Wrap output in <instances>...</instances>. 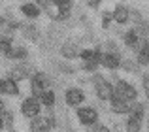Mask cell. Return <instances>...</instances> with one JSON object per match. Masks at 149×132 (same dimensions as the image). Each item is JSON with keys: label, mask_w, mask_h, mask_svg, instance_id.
<instances>
[{"label": "cell", "mask_w": 149, "mask_h": 132, "mask_svg": "<svg viewBox=\"0 0 149 132\" xmlns=\"http://www.w3.org/2000/svg\"><path fill=\"white\" fill-rule=\"evenodd\" d=\"M40 102L44 104L45 108H51V106L55 104V92L49 91V89H47V91H44V92L40 94Z\"/></svg>", "instance_id": "44dd1931"}, {"label": "cell", "mask_w": 149, "mask_h": 132, "mask_svg": "<svg viewBox=\"0 0 149 132\" xmlns=\"http://www.w3.org/2000/svg\"><path fill=\"white\" fill-rule=\"evenodd\" d=\"M2 87H4V79L0 77V92H2Z\"/></svg>", "instance_id": "e575fe53"}, {"label": "cell", "mask_w": 149, "mask_h": 132, "mask_svg": "<svg viewBox=\"0 0 149 132\" xmlns=\"http://www.w3.org/2000/svg\"><path fill=\"white\" fill-rule=\"evenodd\" d=\"M147 125H149V115H147Z\"/></svg>", "instance_id": "8d00e7d4"}, {"label": "cell", "mask_w": 149, "mask_h": 132, "mask_svg": "<svg viewBox=\"0 0 149 132\" xmlns=\"http://www.w3.org/2000/svg\"><path fill=\"white\" fill-rule=\"evenodd\" d=\"M128 19H132V23H134L136 26L143 23V19H142V15H140V11H136V10H132V11H130V17H128Z\"/></svg>", "instance_id": "4316f807"}, {"label": "cell", "mask_w": 149, "mask_h": 132, "mask_svg": "<svg viewBox=\"0 0 149 132\" xmlns=\"http://www.w3.org/2000/svg\"><path fill=\"white\" fill-rule=\"evenodd\" d=\"M102 81H106V79H104V77L100 76V74H95V77H93V85L96 87V85H100Z\"/></svg>", "instance_id": "1f68e13d"}, {"label": "cell", "mask_w": 149, "mask_h": 132, "mask_svg": "<svg viewBox=\"0 0 149 132\" xmlns=\"http://www.w3.org/2000/svg\"><path fill=\"white\" fill-rule=\"evenodd\" d=\"M138 132H140V130H138Z\"/></svg>", "instance_id": "74e56055"}, {"label": "cell", "mask_w": 149, "mask_h": 132, "mask_svg": "<svg viewBox=\"0 0 149 132\" xmlns=\"http://www.w3.org/2000/svg\"><path fill=\"white\" fill-rule=\"evenodd\" d=\"M143 91H146V94H147V98H149V74L143 76Z\"/></svg>", "instance_id": "4dcf8cb0"}, {"label": "cell", "mask_w": 149, "mask_h": 132, "mask_svg": "<svg viewBox=\"0 0 149 132\" xmlns=\"http://www.w3.org/2000/svg\"><path fill=\"white\" fill-rule=\"evenodd\" d=\"M123 42L128 45V47H132L134 51H138V47H140V42H142V38L138 36L136 28H130L128 32H125V36H123Z\"/></svg>", "instance_id": "8fae6325"}, {"label": "cell", "mask_w": 149, "mask_h": 132, "mask_svg": "<svg viewBox=\"0 0 149 132\" xmlns=\"http://www.w3.org/2000/svg\"><path fill=\"white\" fill-rule=\"evenodd\" d=\"M55 126V121L47 119L45 115H36L30 119V132H51Z\"/></svg>", "instance_id": "277c9868"}, {"label": "cell", "mask_w": 149, "mask_h": 132, "mask_svg": "<svg viewBox=\"0 0 149 132\" xmlns=\"http://www.w3.org/2000/svg\"><path fill=\"white\" fill-rule=\"evenodd\" d=\"M21 111H23L25 117H30V119L36 117V115H40V111H42L40 98H36V96H29V98H25L23 104H21Z\"/></svg>", "instance_id": "3957f363"}, {"label": "cell", "mask_w": 149, "mask_h": 132, "mask_svg": "<svg viewBox=\"0 0 149 132\" xmlns=\"http://www.w3.org/2000/svg\"><path fill=\"white\" fill-rule=\"evenodd\" d=\"M85 100V94L81 89H68L66 91V104L72 108H77L81 102Z\"/></svg>", "instance_id": "8992f818"}, {"label": "cell", "mask_w": 149, "mask_h": 132, "mask_svg": "<svg viewBox=\"0 0 149 132\" xmlns=\"http://www.w3.org/2000/svg\"><path fill=\"white\" fill-rule=\"evenodd\" d=\"M11 49H13V47H11V34H4V32H0V53L8 55Z\"/></svg>", "instance_id": "ac0fdd59"}, {"label": "cell", "mask_w": 149, "mask_h": 132, "mask_svg": "<svg viewBox=\"0 0 149 132\" xmlns=\"http://www.w3.org/2000/svg\"><path fill=\"white\" fill-rule=\"evenodd\" d=\"M2 92L4 94H10V96H19V87H17V81H13L11 77L4 79V87H2Z\"/></svg>", "instance_id": "5bb4252c"}, {"label": "cell", "mask_w": 149, "mask_h": 132, "mask_svg": "<svg viewBox=\"0 0 149 132\" xmlns=\"http://www.w3.org/2000/svg\"><path fill=\"white\" fill-rule=\"evenodd\" d=\"M121 53H109V55H104V60H102V66H106L108 70H117L121 68Z\"/></svg>", "instance_id": "30bf717a"}, {"label": "cell", "mask_w": 149, "mask_h": 132, "mask_svg": "<svg viewBox=\"0 0 149 132\" xmlns=\"http://www.w3.org/2000/svg\"><path fill=\"white\" fill-rule=\"evenodd\" d=\"M6 57L8 59H13V60H25L26 59V49L25 47H13Z\"/></svg>", "instance_id": "ffe728a7"}, {"label": "cell", "mask_w": 149, "mask_h": 132, "mask_svg": "<svg viewBox=\"0 0 149 132\" xmlns=\"http://www.w3.org/2000/svg\"><path fill=\"white\" fill-rule=\"evenodd\" d=\"M128 115H130V117H136V119H143L146 117V106L140 104V102H132Z\"/></svg>", "instance_id": "e0dca14e"}, {"label": "cell", "mask_w": 149, "mask_h": 132, "mask_svg": "<svg viewBox=\"0 0 149 132\" xmlns=\"http://www.w3.org/2000/svg\"><path fill=\"white\" fill-rule=\"evenodd\" d=\"M77 119H79L81 125L91 126L95 123H98V113L93 108H77Z\"/></svg>", "instance_id": "5b68a950"}, {"label": "cell", "mask_w": 149, "mask_h": 132, "mask_svg": "<svg viewBox=\"0 0 149 132\" xmlns=\"http://www.w3.org/2000/svg\"><path fill=\"white\" fill-rule=\"evenodd\" d=\"M89 132H109V129L104 126V125H100V123H95V125H91V130Z\"/></svg>", "instance_id": "f546056e"}, {"label": "cell", "mask_w": 149, "mask_h": 132, "mask_svg": "<svg viewBox=\"0 0 149 132\" xmlns=\"http://www.w3.org/2000/svg\"><path fill=\"white\" fill-rule=\"evenodd\" d=\"M109 102H111V110L115 111V113H119V115L121 113H128V111H130V104L132 102H127V100L119 98V96H115V94L111 96Z\"/></svg>", "instance_id": "52a82bcc"}, {"label": "cell", "mask_w": 149, "mask_h": 132, "mask_svg": "<svg viewBox=\"0 0 149 132\" xmlns=\"http://www.w3.org/2000/svg\"><path fill=\"white\" fill-rule=\"evenodd\" d=\"M4 129V123H2V119H0V130H2Z\"/></svg>", "instance_id": "d590c367"}, {"label": "cell", "mask_w": 149, "mask_h": 132, "mask_svg": "<svg viewBox=\"0 0 149 132\" xmlns=\"http://www.w3.org/2000/svg\"><path fill=\"white\" fill-rule=\"evenodd\" d=\"M10 77H11L13 81L26 79V77H29V72H26L25 64H17V66H13V68L10 70Z\"/></svg>", "instance_id": "9a60e30c"}, {"label": "cell", "mask_w": 149, "mask_h": 132, "mask_svg": "<svg viewBox=\"0 0 149 132\" xmlns=\"http://www.w3.org/2000/svg\"><path fill=\"white\" fill-rule=\"evenodd\" d=\"M113 94L123 98V100H127V102H136V98H138V91H136L130 83L121 81V79L117 81L115 87H113Z\"/></svg>", "instance_id": "6da1fadb"}, {"label": "cell", "mask_w": 149, "mask_h": 132, "mask_svg": "<svg viewBox=\"0 0 149 132\" xmlns=\"http://www.w3.org/2000/svg\"><path fill=\"white\" fill-rule=\"evenodd\" d=\"M21 30H23V34H25L26 40H30V42L38 40V28L34 25H21Z\"/></svg>", "instance_id": "d6986e66"}, {"label": "cell", "mask_w": 149, "mask_h": 132, "mask_svg": "<svg viewBox=\"0 0 149 132\" xmlns=\"http://www.w3.org/2000/svg\"><path fill=\"white\" fill-rule=\"evenodd\" d=\"M111 21H113V15L109 13V11H104V13H102V26H104V28H108Z\"/></svg>", "instance_id": "83f0119b"}, {"label": "cell", "mask_w": 149, "mask_h": 132, "mask_svg": "<svg viewBox=\"0 0 149 132\" xmlns=\"http://www.w3.org/2000/svg\"><path fill=\"white\" fill-rule=\"evenodd\" d=\"M0 119H2V123H4V129L10 130L11 126H13V113H11L10 110H4L2 113H0Z\"/></svg>", "instance_id": "7402d4cb"}, {"label": "cell", "mask_w": 149, "mask_h": 132, "mask_svg": "<svg viewBox=\"0 0 149 132\" xmlns=\"http://www.w3.org/2000/svg\"><path fill=\"white\" fill-rule=\"evenodd\" d=\"M98 66H100V63L95 59V57L89 59V60H83V70H85V72H96Z\"/></svg>", "instance_id": "cb8c5ba5"}, {"label": "cell", "mask_w": 149, "mask_h": 132, "mask_svg": "<svg viewBox=\"0 0 149 132\" xmlns=\"http://www.w3.org/2000/svg\"><path fill=\"white\" fill-rule=\"evenodd\" d=\"M79 57H81L83 60L93 59V57H95V49H81V51H79Z\"/></svg>", "instance_id": "f1b7e54d"}, {"label": "cell", "mask_w": 149, "mask_h": 132, "mask_svg": "<svg viewBox=\"0 0 149 132\" xmlns=\"http://www.w3.org/2000/svg\"><path fill=\"white\" fill-rule=\"evenodd\" d=\"M111 15H113V21H115V23H119V25H125V23H128L130 11H128L125 6H115V10L111 11Z\"/></svg>", "instance_id": "7c38bea8"}, {"label": "cell", "mask_w": 149, "mask_h": 132, "mask_svg": "<svg viewBox=\"0 0 149 132\" xmlns=\"http://www.w3.org/2000/svg\"><path fill=\"white\" fill-rule=\"evenodd\" d=\"M121 68L127 70V72H138V66H136V63H132V60H123Z\"/></svg>", "instance_id": "484cf974"}, {"label": "cell", "mask_w": 149, "mask_h": 132, "mask_svg": "<svg viewBox=\"0 0 149 132\" xmlns=\"http://www.w3.org/2000/svg\"><path fill=\"white\" fill-rule=\"evenodd\" d=\"M127 129H128V132H138L142 129V119H136V117H130V115H128Z\"/></svg>", "instance_id": "603a6c76"}, {"label": "cell", "mask_w": 149, "mask_h": 132, "mask_svg": "<svg viewBox=\"0 0 149 132\" xmlns=\"http://www.w3.org/2000/svg\"><path fill=\"white\" fill-rule=\"evenodd\" d=\"M4 110H6V106H4V102H2V100H0V113H2Z\"/></svg>", "instance_id": "836d02e7"}, {"label": "cell", "mask_w": 149, "mask_h": 132, "mask_svg": "<svg viewBox=\"0 0 149 132\" xmlns=\"http://www.w3.org/2000/svg\"><path fill=\"white\" fill-rule=\"evenodd\" d=\"M34 2H36V4H38V6H44V4H45V2H47V0H34Z\"/></svg>", "instance_id": "d6a6232c"}, {"label": "cell", "mask_w": 149, "mask_h": 132, "mask_svg": "<svg viewBox=\"0 0 149 132\" xmlns=\"http://www.w3.org/2000/svg\"><path fill=\"white\" fill-rule=\"evenodd\" d=\"M21 11L26 15L29 19H36L40 17V8H38V4H32V2H26L21 6Z\"/></svg>", "instance_id": "2e32d148"}, {"label": "cell", "mask_w": 149, "mask_h": 132, "mask_svg": "<svg viewBox=\"0 0 149 132\" xmlns=\"http://www.w3.org/2000/svg\"><path fill=\"white\" fill-rule=\"evenodd\" d=\"M96 96H98L100 100H111V96H113V85L111 83H108V81H102L100 85H96Z\"/></svg>", "instance_id": "9c48e42d"}, {"label": "cell", "mask_w": 149, "mask_h": 132, "mask_svg": "<svg viewBox=\"0 0 149 132\" xmlns=\"http://www.w3.org/2000/svg\"><path fill=\"white\" fill-rule=\"evenodd\" d=\"M51 2L58 8V11H70L72 10V0H51Z\"/></svg>", "instance_id": "d4e9b609"}, {"label": "cell", "mask_w": 149, "mask_h": 132, "mask_svg": "<svg viewBox=\"0 0 149 132\" xmlns=\"http://www.w3.org/2000/svg\"><path fill=\"white\" fill-rule=\"evenodd\" d=\"M79 51L81 49L77 47L76 42H66L61 47V55L64 57V59H76V57H79Z\"/></svg>", "instance_id": "ba28073f"}, {"label": "cell", "mask_w": 149, "mask_h": 132, "mask_svg": "<svg viewBox=\"0 0 149 132\" xmlns=\"http://www.w3.org/2000/svg\"><path fill=\"white\" fill-rule=\"evenodd\" d=\"M51 85V77L47 74H42L38 72L36 76L32 77V81H30V87H32V96H36V98H40V94L44 91H47Z\"/></svg>", "instance_id": "7a4b0ae2"}, {"label": "cell", "mask_w": 149, "mask_h": 132, "mask_svg": "<svg viewBox=\"0 0 149 132\" xmlns=\"http://www.w3.org/2000/svg\"><path fill=\"white\" fill-rule=\"evenodd\" d=\"M138 64H149V40H142L138 47Z\"/></svg>", "instance_id": "4fadbf2b"}]
</instances>
